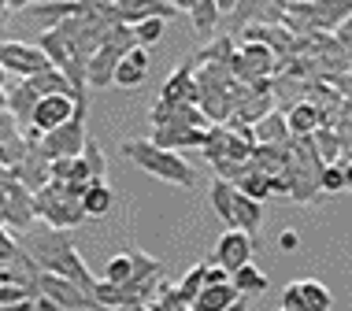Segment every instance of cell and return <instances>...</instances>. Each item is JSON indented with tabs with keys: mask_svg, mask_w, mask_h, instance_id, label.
<instances>
[{
	"mask_svg": "<svg viewBox=\"0 0 352 311\" xmlns=\"http://www.w3.org/2000/svg\"><path fill=\"white\" fill-rule=\"evenodd\" d=\"M23 249L30 252V260L37 263V270H41V275L67 278V281H74V286L82 289V293L93 297V286H97V278H93V270L85 267V260L78 256V249H74L71 233H60V230H49V226H41V230L30 233V241H26Z\"/></svg>",
	"mask_w": 352,
	"mask_h": 311,
	"instance_id": "1",
	"label": "cell"
},
{
	"mask_svg": "<svg viewBox=\"0 0 352 311\" xmlns=\"http://www.w3.org/2000/svg\"><path fill=\"white\" fill-rule=\"evenodd\" d=\"M122 156H130V163L141 167V171L152 174V178H160V182L182 185V189H189V185L197 182V171L189 167L186 156L167 152V148H156L148 137H130V141H122Z\"/></svg>",
	"mask_w": 352,
	"mask_h": 311,
	"instance_id": "2",
	"label": "cell"
},
{
	"mask_svg": "<svg viewBox=\"0 0 352 311\" xmlns=\"http://www.w3.org/2000/svg\"><path fill=\"white\" fill-rule=\"evenodd\" d=\"M34 219H41L49 230L71 233L74 226L85 222L82 200L67 189V182H49L41 193H34Z\"/></svg>",
	"mask_w": 352,
	"mask_h": 311,
	"instance_id": "3",
	"label": "cell"
},
{
	"mask_svg": "<svg viewBox=\"0 0 352 311\" xmlns=\"http://www.w3.org/2000/svg\"><path fill=\"white\" fill-rule=\"evenodd\" d=\"M130 49H138L134 30H130V26H111L108 37H104V45L89 56V63H85V86H93V89L116 86V67Z\"/></svg>",
	"mask_w": 352,
	"mask_h": 311,
	"instance_id": "4",
	"label": "cell"
},
{
	"mask_svg": "<svg viewBox=\"0 0 352 311\" xmlns=\"http://www.w3.org/2000/svg\"><path fill=\"white\" fill-rule=\"evenodd\" d=\"M85 119H89V97H74V115L67 126L52 130V134H45L41 141H37V152H41L45 159H78L85 141H89V134H85Z\"/></svg>",
	"mask_w": 352,
	"mask_h": 311,
	"instance_id": "5",
	"label": "cell"
},
{
	"mask_svg": "<svg viewBox=\"0 0 352 311\" xmlns=\"http://www.w3.org/2000/svg\"><path fill=\"white\" fill-rule=\"evenodd\" d=\"M0 226L8 233H30L34 226V193L12 171H0Z\"/></svg>",
	"mask_w": 352,
	"mask_h": 311,
	"instance_id": "6",
	"label": "cell"
},
{
	"mask_svg": "<svg viewBox=\"0 0 352 311\" xmlns=\"http://www.w3.org/2000/svg\"><path fill=\"white\" fill-rule=\"evenodd\" d=\"M37 297L56 304L60 311H104L89 293H82L74 281L67 278H56V275H37Z\"/></svg>",
	"mask_w": 352,
	"mask_h": 311,
	"instance_id": "7",
	"label": "cell"
},
{
	"mask_svg": "<svg viewBox=\"0 0 352 311\" xmlns=\"http://www.w3.org/2000/svg\"><path fill=\"white\" fill-rule=\"evenodd\" d=\"M0 67H4V74L12 71L19 74V82L34 78V74L49 71V56H45L37 45H26V41H0Z\"/></svg>",
	"mask_w": 352,
	"mask_h": 311,
	"instance_id": "8",
	"label": "cell"
},
{
	"mask_svg": "<svg viewBox=\"0 0 352 311\" xmlns=\"http://www.w3.org/2000/svg\"><path fill=\"white\" fill-rule=\"evenodd\" d=\"M178 15V4L170 0H122V4H108V19L116 26H138V23H148V19H175Z\"/></svg>",
	"mask_w": 352,
	"mask_h": 311,
	"instance_id": "9",
	"label": "cell"
},
{
	"mask_svg": "<svg viewBox=\"0 0 352 311\" xmlns=\"http://www.w3.org/2000/svg\"><path fill=\"white\" fill-rule=\"evenodd\" d=\"M282 308L285 311H330V289L316 278L289 281L282 289Z\"/></svg>",
	"mask_w": 352,
	"mask_h": 311,
	"instance_id": "10",
	"label": "cell"
},
{
	"mask_svg": "<svg viewBox=\"0 0 352 311\" xmlns=\"http://www.w3.org/2000/svg\"><path fill=\"white\" fill-rule=\"evenodd\" d=\"M252 238L249 233H241V230H226L223 238H219L215 244V267H223L226 275H234V270H241V267H249L252 263Z\"/></svg>",
	"mask_w": 352,
	"mask_h": 311,
	"instance_id": "11",
	"label": "cell"
},
{
	"mask_svg": "<svg viewBox=\"0 0 352 311\" xmlns=\"http://www.w3.org/2000/svg\"><path fill=\"white\" fill-rule=\"evenodd\" d=\"M74 115V97L71 93H63V97H41V104H37V111H34V122H30V130L34 134H52V130H60V126H67ZM26 134V130H23Z\"/></svg>",
	"mask_w": 352,
	"mask_h": 311,
	"instance_id": "12",
	"label": "cell"
},
{
	"mask_svg": "<svg viewBox=\"0 0 352 311\" xmlns=\"http://www.w3.org/2000/svg\"><path fill=\"white\" fill-rule=\"evenodd\" d=\"M82 8L85 4H78V0H49V4H19V12H23L26 23H37V26H45V30H56L60 23L82 15Z\"/></svg>",
	"mask_w": 352,
	"mask_h": 311,
	"instance_id": "13",
	"label": "cell"
},
{
	"mask_svg": "<svg viewBox=\"0 0 352 311\" xmlns=\"http://www.w3.org/2000/svg\"><path fill=\"white\" fill-rule=\"evenodd\" d=\"M160 100L164 104H193L197 108L201 93H197V63L193 60H186L178 71H170V78L160 89Z\"/></svg>",
	"mask_w": 352,
	"mask_h": 311,
	"instance_id": "14",
	"label": "cell"
},
{
	"mask_svg": "<svg viewBox=\"0 0 352 311\" xmlns=\"http://www.w3.org/2000/svg\"><path fill=\"white\" fill-rule=\"evenodd\" d=\"M204 137H208V130H193V126H156L148 141H152L156 148H167V152H178V156H182L186 148H204Z\"/></svg>",
	"mask_w": 352,
	"mask_h": 311,
	"instance_id": "15",
	"label": "cell"
},
{
	"mask_svg": "<svg viewBox=\"0 0 352 311\" xmlns=\"http://www.w3.org/2000/svg\"><path fill=\"white\" fill-rule=\"evenodd\" d=\"M12 174H15L19 182H23L26 189H30V193H41L45 185L52 182V178H49V159H45L41 152H37V145L26 148V156H23V159H19V163L12 167Z\"/></svg>",
	"mask_w": 352,
	"mask_h": 311,
	"instance_id": "16",
	"label": "cell"
},
{
	"mask_svg": "<svg viewBox=\"0 0 352 311\" xmlns=\"http://www.w3.org/2000/svg\"><path fill=\"white\" fill-rule=\"evenodd\" d=\"M352 19V0H334V4H311V15H308V34H319V30H341Z\"/></svg>",
	"mask_w": 352,
	"mask_h": 311,
	"instance_id": "17",
	"label": "cell"
},
{
	"mask_svg": "<svg viewBox=\"0 0 352 311\" xmlns=\"http://www.w3.org/2000/svg\"><path fill=\"white\" fill-rule=\"evenodd\" d=\"M148 78V49H130L116 67V86L119 89H138Z\"/></svg>",
	"mask_w": 352,
	"mask_h": 311,
	"instance_id": "18",
	"label": "cell"
},
{
	"mask_svg": "<svg viewBox=\"0 0 352 311\" xmlns=\"http://www.w3.org/2000/svg\"><path fill=\"white\" fill-rule=\"evenodd\" d=\"M252 137L256 145L263 148H289V126H285V115H278V111H271V115H263L260 122L252 126Z\"/></svg>",
	"mask_w": 352,
	"mask_h": 311,
	"instance_id": "19",
	"label": "cell"
},
{
	"mask_svg": "<svg viewBox=\"0 0 352 311\" xmlns=\"http://www.w3.org/2000/svg\"><path fill=\"white\" fill-rule=\"evenodd\" d=\"M285 126H289V137H316V130L322 126L319 108L311 100H297L285 111Z\"/></svg>",
	"mask_w": 352,
	"mask_h": 311,
	"instance_id": "20",
	"label": "cell"
},
{
	"mask_svg": "<svg viewBox=\"0 0 352 311\" xmlns=\"http://www.w3.org/2000/svg\"><path fill=\"white\" fill-rule=\"evenodd\" d=\"M37 104H41V97L30 89V82H19V86L8 93V111H12V119L19 122V130H30Z\"/></svg>",
	"mask_w": 352,
	"mask_h": 311,
	"instance_id": "21",
	"label": "cell"
},
{
	"mask_svg": "<svg viewBox=\"0 0 352 311\" xmlns=\"http://www.w3.org/2000/svg\"><path fill=\"white\" fill-rule=\"evenodd\" d=\"M178 8H186L189 12V19H193V30H197V37H212V30H215V23H219V0H182Z\"/></svg>",
	"mask_w": 352,
	"mask_h": 311,
	"instance_id": "22",
	"label": "cell"
},
{
	"mask_svg": "<svg viewBox=\"0 0 352 311\" xmlns=\"http://www.w3.org/2000/svg\"><path fill=\"white\" fill-rule=\"evenodd\" d=\"M260 222H263V204H256V200H249V196H241V193H237V196H234L230 230H241V233H249V238H256Z\"/></svg>",
	"mask_w": 352,
	"mask_h": 311,
	"instance_id": "23",
	"label": "cell"
},
{
	"mask_svg": "<svg viewBox=\"0 0 352 311\" xmlns=\"http://www.w3.org/2000/svg\"><path fill=\"white\" fill-rule=\"evenodd\" d=\"M111 207H116V193H111L108 178H104V182H89V189L82 196L85 219H104V215H111Z\"/></svg>",
	"mask_w": 352,
	"mask_h": 311,
	"instance_id": "24",
	"label": "cell"
},
{
	"mask_svg": "<svg viewBox=\"0 0 352 311\" xmlns=\"http://www.w3.org/2000/svg\"><path fill=\"white\" fill-rule=\"evenodd\" d=\"M230 286H234V293L245 300V297H260V293H267L271 281H267V275H263L260 267H252V263H249V267H241V270H234V275H230Z\"/></svg>",
	"mask_w": 352,
	"mask_h": 311,
	"instance_id": "25",
	"label": "cell"
},
{
	"mask_svg": "<svg viewBox=\"0 0 352 311\" xmlns=\"http://www.w3.org/2000/svg\"><path fill=\"white\" fill-rule=\"evenodd\" d=\"M234 300H237V293H234L230 281H226V286H204V293L193 300L189 311H226Z\"/></svg>",
	"mask_w": 352,
	"mask_h": 311,
	"instance_id": "26",
	"label": "cell"
},
{
	"mask_svg": "<svg viewBox=\"0 0 352 311\" xmlns=\"http://www.w3.org/2000/svg\"><path fill=\"white\" fill-rule=\"evenodd\" d=\"M234 196H237V189L230 182H223V178H215L212 189H208V204H212V211L226 222V230H230V215H234Z\"/></svg>",
	"mask_w": 352,
	"mask_h": 311,
	"instance_id": "27",
	"label": "cell"
},
{
	"mask_svg": "<svg viewBox=\"0 0 352 311\" xmlns=\"http://www.w3.org/2000/svg\"><path fill=\"white\" fill-rule=\"evenodd\" d=\"M30 82V89L37 93V97H63V93H71L74 97V89H71V82L63 78L56 67H49V71H41V74H34V78H26Z\"/></svg>",
	"mask_w": 352,
	"mask_h": 311,
	"instance_id": "28",
	"label": "cell"
},
{
	"mask_svg": "<svg viewBox=\"0 0 352 311\" xmlns=\"http://www.w3.org/2000/svg\"><path fill=\"white\" fill-rule=\"evenodd\" d=\"M175 293L182 297V304H186V308H193V300L204 293V263H197V267H189V270H186L182 281L175 286Z\"/></svg>",
	"mask_w": 352,
	"mask_h": 311,
	"instance_id": "29",
	"label": "cell"
},
{
	"mask_svg": "<svg viewBox=\"0 0 352 311\" xmlns=\"http://www.w3.org/2000/svg\"><path fill=\"white\" fill-rule=\"evenodd\" d=\"M130 275H134V263H130V249L119 252V256L108 260V267H104V281H111V286H126Z\"/></svg>",
	"mask_w": 352,
	"mask_h": 311,
	"instance_id": "30",
	"label": "cell"
},
{
	"mask_svg": "<svg viewBox=\"0 0 352 311\" xmlns=\"http://www.w3.org/2000/svg\"><path fill=\"white\" fill-rule=\"evenodd\" d=\"M148 311H189V308L182 304V297L175 293V286H170V281H164V278H160L156 300H152V304H148Z\"/></svg>",
	"mask_w": 352,
	"mask_h": 311,
	"instance_id": "31",
	"label": "cell"
},
{
	"mask_svg": "<svg viewBox=\"0 0 352 311\" xmlns=\"http://www.w3.org/2000/svg\"><path fill=\"white\" fill-rule=\"evenodd\" d=\"M130 30H134L138 49H152V45H160V37H164V19H148V23H138V26H130Z\"/></svg>",
	"mask_w": 352,
	"mask_h": 311,
	"instance_id": "32",
	"label": "cell"
},
{
	"mask_svg": "<svg viewBox=\"0 0 352 311\" xmlns=\"http://www.w3.org/2000/svg\"><path fill=\"white\" fill-rule=\"evenodd\" d=\"M82 159L89 163V174H93V182H104V174H108V159H104V152H100V145L97 141H85V148H82Z\"/></svg>",
	"mask_w": 352,
	"mask_h": 311,
	"instance_id": "33",
	"label": "cell"
},
{
	"mask_svg": "<svg viewBox=\"0 0 352 311\" xmlns=\"http://www.w3.org/2000/svg\"><path fill=\"white\" fill-rule=\"evenodd\" d=\"M341 189H345V171H341V163L322 167V174H319V193H341Z\"/></svg>",
	"mask_w": 352,
	"mask_h": 311,
	"instance_id": "34",
	"label": "cell"
},
{
	"mask_svg": "<svg viewBox=\"0 0 352 311\" xmlns=\"http://www.w3.org/2000/svg\"><path fill=\"white\" fill-rule=\"evenodd\" d=\"M26 300H37V293H30V289H23V286H0V308L4 304H26Z\"/></svg>",
	"mask_w": 352,
	"mask_h": 311,
	"instance_id": "35",
	"label": "cell"
},
{
	"mask_svg": "<svg viewBox=\"0 0 352 311\" xmlns=\"http://www.w3.org/2000/svg\"><path fill=\"white\" fill-rule=\"evenodd\" d=\"M15 256H19V241L4 230V226H0V267H8Z\"/></svg>",
	"mask_w": 352,
	"mask_h": 311,
	"instance_id": "36",
	"label": "cell"
},
{
	"mask_svg": "<svg viewBox=\"0 0 352 311\" xmlns=\"http://www.w3.org/2000/svg\"><path fill=\"white\" fill-rule=\"evenodd\" d=\"M226 281H230V275H226L223 267H215V263L208 267L204 263V286H226Z\"/></svg>",
	"mask_w": 352,
	"mask_h": 311,
	"instance_id": "37",
	"label": "cell"
},
{
	"mask_svg": "<svg viewBox=\"0 0 352 311\" xmlns=\"http://www.w3.org/2000/svg\"><path fill=\"white\" fill-rule=\"evenodd\" d=\"M338 49L345 52V56H349V63H352V19H349V23L338 30Z\"/></svg>",
	"mask_w": 352,
	"mask_h": 311,
	"instance_id": "38",
	"label": "cell"
},
{
	"mask_svg": "<svg viewBox=\"0 0 352 311\" xmlns=\"http://www.w3.org/2000/svg\"><path fill=\"white\" fill-rule=\"evenodd\" d=\"M278 249H282V252H297V249H300V233H297V230H282V233H278Z\"/></svg>",
	"mask_w": 352,
	"mask_h": 311,
	"instance_id": "39",
	"label": "cell"
},
{
	"mask_svg": "<svg viewBox=\"0 0 352 311\" xmlns=\"http://www.w3.org/2000/svg\"><path fill=\"white\" fill-rule=\"evenodd\" d=\"M0 311H37V308H34V300H26V304H4Z\"/></svg>",
	"mask_w": 352,
	"mask_h": 311,
	"instance_id": "40",
	"label": "cell"
},
{
	"mask_svg": "<svg viewBox=\"0 0 352 311\" xmlns=\"http://www.w3.org/2000/svg\"><path fill=\"white\" fill-rule=\"evenodd\" d=\"M341 171H345V189H352V159H349V163H341Z\"/></svg>",
	"mask_w": 352,
	"mask_h": 311,
	"instance_id": "41",
	"label": "cell"
},
{
	"mask_svg": "<svg viewBox=\"0 0 352 311\" xmlns=\"http://www.w3.org/2000/svg\"><path fill=\"white\" fill-rule=\"evenodd\" d=\"M226 311H249V304H245V300H241V297H237V300H234V304H230V308H226Z\"/></svg>",
	"mask_w": 352,
	"mask_h": 311,
	"instance_id": "42",
	"label": "cell"
},
{
	"mask_svg": "<svg viewBox=\"0 0 352 311\" xmlns=\"http://www.w3.org/2000/svg\"><path fill=\"white\" fill-rule=\"evenodd\" d=\"M0 111H8V89L0 86Z\"/></svg>",
	"mask_w": 352,
	"mask_h": 311,
	"instance_id": "43",
	"label": "cell"
},
{
	"mask_svg": "<svg viewBox=\"0 0 352 311\" xmlns=\"http://www.w3.org/2000/svg\"><path fill=\"white\" fill-rule=\"evenodd\" d=\"M0 86H4V67H0Z\"/></svg>",
	"mask_w": 352,
	"mask_h": 311,
	"instance_id": "44",
	"label": "cell"
}]
</instances>
